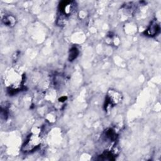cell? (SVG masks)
I'll list each match as a JSON object with an SVG mask.
<instances>
[{"instance_id":"52a82bcc","label":"cell","mask_w":161,"mask_h":161,"mask_svg":"<svg viewBox=\"0 0 161 161\" xmlns=\"http://www.w3.org/2000/svg\"><path fill=\"white\" fill-rule=\"evenodd\" d=\"M100 160H114V155L110 151H106L100 155Z\"/></svg>"},{"instance_id":"277c9868","label":"cell","mask_w":161,"mask_h":161,"mask_svg":"<svg viewBox=\"0 0 161 161\" xmlns=\"http://www.w3.org/2000/svg\"><path fill=\"white\" fill-rule=\"evenodd\" d=\"M75 3L74 1H64L60 3L59 5V11L61 14L62 18L64 19L70 15L75 9Z\"/></svg>"},{"instance_id":"8992f818","label":"cell","mask_w":161,"mask_h":161,"mask_svg":"<svg viewBox=\"0 0 161 161\" xmlns=\"http://www.w3.org/2000/svg\"><path fill=\"white\" fill-rule=\"evenodd\" d=\"M3 22L8 26H13L16 24V18L14 16L11 14L4 15L2 19Z\"/></svg>"},{"instance_id":"6da1fadb","label":"cell","mask_w":161,"mask_h":161,"mask_svg":"<svg viewBox=\"0 0 161 161\" xmlns=\"http://www.w3.org/2000/svg\"><path fill=\"white\" fill-rule=\"evenodd\" d=\"M4 81L7 87L9 88V90L15 92L21 88L23 82V75L16 70H11L8 73Z\"/></svg>"},{"instance_id":"5b68a950","label":"cell","mask_w":161,"mask_h":161,"mask_svg":"<svg viewBox=\"0 0 161 161\" xmlns=\"http://www.w3.org/2000/svg\"><path fill=\"white\" fill-rule=\"evenodd\" d=\"M160 31V25L157 21L153 20L151 22L148 28L145 30V34L147 36H154L157 35Z\"/></svg>"},{"instance_id":"3957f363","label":"cell","mask_w":161,"mask_h":161,"mask_svg":"<svg viewBox=\"0 0 161 161\" xmlns=\"http://www.w3.org/2000/svg\"><path fill=\"white\" fill-rule=\"evenodd\" d=\"M122 100L121 94L116 91L111 89L108 91L105 101V109L106 111L111 109L114 106L118 104Z\"/></svg>"},{"instance_id":"7a4b0ae2","label":"cell","mask_w":161,"mask_h":161,"mask_svg":"<svg viewBox=\"0 0 161 161\" xmlns=\"http://www.w3.org/2000/svg\"><path fill=\"white\" fill-rule=\"evenodd\" d=\"M42 142V138L38 132L32 133L27 138L22 147V151L24 152H29L36 149Z\"/></svg>"},{"instance_id":"ba28073f","label":"cell","mask_w":161,"mask_h":161,"mask_svg":"<svg viewBox=\"0 0 161 161\" xmlns=\"http://www.w3.org/2000/svg\"><path fill=\"white\" fill-rule=\"evenodd\" d=\"M79 55V50L76 47H72L70 48L69 53V60L72 61L77 58Z\"/></svg>"}]
</instances>
